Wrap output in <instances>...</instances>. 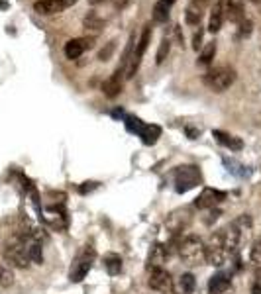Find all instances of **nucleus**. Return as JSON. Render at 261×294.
Wrapping results in <instances>:
<instances>
[{"mask_svg":"<svg viewBox=\"0 0 261 294\" xmlns=\"http://www.w3.org/2000/svg\"><path fill=\"white\" fill-rule=\"evenodd\" d=\"M124 120H126V122H124V124H126V129L132 131V133H140V129L144 128V122H142L140 118H136V116H126Z\"/></svg>","mask_w":261,"mask_h":294,"instance_id":"26","label":"nucleus"},{"mask_svg":"<svg viewBox=\"0 0 261 294\" xmlns=\"http://www.w3.org/2000/svg\"><path fill=\"white\" fill-rule=\"evenodd\" d=\"M212 135L216 137L218 143H222L224 147H228V149H232V151H240V149L243 147V141L240 139V137L230 135V133H226V131H222V129H214Z\"/></svg>","mask_w":261,"mask_h":294,"instance_id":"17","label":"nucleus"},{"mask_svg":"<svg viewBox=\"0 0 261 294\" xmlns=\"http://www.w3.org/2000/svg\"><path fill=\"white\" fill-rule=\"evenodd\" d=\"M114 47H116L114 41H110V43L106 45V49H102V51L98 53V61H108L112 57V53H114Z\"/></svg>","mask_w":261,"mask_h":294,"instance_id":"31","label":"nucleus"},{"mask_svg":"<svg viewBox=\"0 0 261 294\" xmlns=\"http://www.w3.org/2000/svg\"><path fill=\"white\" fill-rule=\"evenodd\" d=\"M153 20H155V22H159V24L167 22L169 20V6L167 4L157 2V4L153 6Z\"/></svg>","mask_w":261,"mask_h":294,"instance_id":"24","label":"nucleus"},{"mask_svg":"<svg viewBox=\"0 0 261 294\" xmlns=\"http://www.w3.org/2000/svg\"><path fill=\"white\" fill-rule=\"evenodd\" d=\"M224 18H228L234 24H240L245 18L243 12V0H226L224 2Z\"/></svg>","mask_w":261,"mask_h":294,"instance_id":"14","label":"nucleus"},{"mask_svg":"<svg viewBox=\"0 0 261 294\" xmlns=\"http://www.w3.org/2000/svg\"><path fill=\"white\" fill-rule=\"evenodd\" d=\"M205 251H206V263L212 265V267H222L226 263V259L230 257L224 249V241H222V234H214L210 236L208 243H205Z\"/></svg>","mask_w":261,"mask_h":294,"instance_id":"5","label":"nucleus"},{"mask_svg":"<svg viewBox=\"0 0 261 294\" xmlns=\"http://www.w3.org/2000/svg\"><path fill=\"white\" fill-rule=\"evenodd\" d=\"M102 26H104V22H102V20L98 18L96 14H89V16L85 18V28H87V30L91 28L93 32H98V30H100Z\"/></svg>","mask_w":261,"mask_h":294,"instance_id":"27","label":"nucleus"},{"mask_svg":"<svg viewBox=\"0 0 261 294\" xmlns=\"http://www.w3.org/2000/svg\"><path fill=\"white\" fill-rule=\"evenodd\" d=\"M138 135L142 137V141H144L146 145H153V143L161 137V128L155 126V124H144V128L140 129Z\"/></svg>","mask_w":261,"mask_h":294,"instance_id":"20","label":"nucleus"},{"mask_svg":"<svg viewBox=\"0 0 261 294\" xmlns=\"http://www.w3.org/2000/svg\"><path fill=\"white\" fill-rule=\"evenodd\" d=\"M253 4H257V6H261V0H251Z\"/></svg>","mask_w":261,"mask_h":294,"instance_id":"42","label":"nucleus"},{"mask_svg":"<svg viewBox=\"0 0 261 294\" xmlns=\"http://www.w3.org/2000/svg\"><path fill=\"white\" fill-rule=\"evenodd\" d=\"M28 245H30V238L24 236L22 232L20 234H14L12 238L6 241L4 249H2V255L4 259L14 265V267H20V269H26L32 261H30V255H28Z\"/></svg>","mask_w":261,"mask_h":294,"instance_id":"1","label":"nucleus"},{"mask_svg":"<svg viewBox=\"0 0 261 294\" xmlns=\"http://www.w3.org/2000/svg\"><path fill=\"white\" fill-rule=\"evenodd\" d=\"M128 2H130V0H114V6H116V8H124Z\"/></svg>","mask_w":261,"mask_h":294,"instance_id":"37","label":"nucleus"},{"mask_svg":"<svg viewBox=\"0 0 261 294\" xmlns=\"http://www.w3.org/2000/svg\"><path fill=\"white\" fill-rule=\"evenodd\" d=\"M28 255H30V261L32 263H37L41 265L43 263V251H41V243L36 241V239H30V245H28Z\"/></svg>","mask_w":261,"mask_h":294,"instance_id":"23","label":"nucleus"},{"mask_svg":"<svg viewBox=\"0 0 261 294\" xmlns=\"http://www.w3.org/2000/svg\"><path fill=\"white\" fill-rule=\"evenodd\" d=\"M148 284L151 290H157V292H163V294L173 292V278H171L167 269H163V267L151 269Z\"/></svg>","mask_w":261,"mask_h":294,"instance_id":"8","label":"nucleus"},{"mask_svg":"<svg viewBox=\"0 0 261 294\" xmlns=\"http://www.w3.org/2000/svg\"><path fill=\"white\" fill-rule=\"evenodd\" d=\"M169 51H171V41L169 39H163L161 41V45H159V51H157V63H163L165 59H167V55H169Z\"/></svg>","mask_w":261,"mask_h":294,"instance_id":"29","label":"nucleus"},{"mask_svg":"<svg viewBox=\"0 0 261 294\" xmlns=\"http://www.w3.org/2000/svg\"><path fill=\"white\" fill-rule=\"evenodd\" d=\"M220 234H222V241H224V249H226V253H228V255H234L236 249H238V245H240L242 232H240L234 224H230L228 228H224Z\"/></svg>","mask_w":261,"mask_h":294,"instance_id":"13","label":"nucleus"},{"mask_svg":"<svg viewBox=\"0 0 261 294\" xmlns=\"http://www.w3.org/2000/svg\"><path fill=\"white\" fill-rule=\"evenodd\" d=\"M201 183V171L194 165H185L179 167L175 171V188L177 192H186L190 188H194Z\"/></svg>","mask_w":261,"mask_h":294,"instance_id":"6","label":"nucleus"},{"mask_svg":"<svg viewBox=\"0 0 261 294\" xmlns=\"http://www.w3.org/2000/svg\"><path fill=\"white\" fill-rule=\"evenodd\" d=\"M249 261L253 263V265H261V238L253 243V247H251V251H249Z\"/></svg>","mask_w":261,"mask_h":294,"instance_id":"28","label":"nucleus"},{"mask_svg":"<svg viewBox=\"0 0 261 294\" xmlns=\"http://www.w3.org/2000/svg\"><path fill=\"white\" fill-rule=\"evenodd\" d=\"M261 267V265H259ZM255 282H257V284H261V269H259V273H257V280H255Z\"/></svg>","mask_w":261,"mask_h":294,"instance_id":"41","label":"nucleus"},{"mask_svg":"<svg viewBox=\"0 0 261 294\" xmlns=\"http://www.w3.org/2000/svg\"><path fill=\"white\" fill-rule=\"evenodd\" d=\"M194 286H197V280H194V275L190 273H183L177 278V282H173V290L177 294H192Z\"/></svg>","mask_w":261,"mask_h":294,"instance_id":"18","label":"nucleus"},{"mask_svg":"<svg viewBox=\"0 0 261 294\" xmlns=\"http://www.w3.org/2000/svg\"><path fill=\"white\" fill-rule=\"evenodd\" d=\"M149 39H151V28L146 26L144 32H142V37H140L138 43H136V49L132 51L130 59H128V65H126V71H124V79H132V77L136 75L138 67H140V63H142V57H144L146 49H148Z\"/></svg>","mask_w":261,"mask_h":294,"instance_id":"4","label":"nucleus"},{"mask_svg":"<svg viewBox=\"0 0 261 294\" xmlns=\"http://www.w3.org/2000/svg\"><path fill=\"white\" fill-rule=\"evenodd\" d=\"M122 81H124V71H122V69H116V73L102 83V92H104L108 98L118 96V94L122 92Z\"/></svg>","mask_w":261,"mask_h":294,"instance_id":"15","label":"nucleus"},{"mask_svg":"<svg viewBox=\"0 0 261 294\" xmlns=\"http://www.w3.org/2000/svg\"><path fill=\"white\" fill-rule=\"evenodd\" d=\"M94 47V37L87 36V37H75V39H69L65 43V55L67 59H79L85 51L93 49Z\"/></svg>","mask_w":261,"mask_h":294,"instance_id":"10","label":"nucleus"},{"mask_svg":"<svg viewBox=\"0 0 261 294\" xmlns=\"http://www.w3.org/2000/svg\"><path fill=\"white\" fill-rule=\"evenodd\" d=\"M98 186V183H94V181H89V183H83L79 186V192L81 194H87V192H93L94 188Z\"/></svg>","mask_w":261,"mask_h":294,"instance_id":"33","label":"nucleus"},{"mask_svg":"<svg viewBox=\"0 0 261 294\" xmlns=\"http://www.w3.org/2000/svg\"><path fill=\"white\" fill-rule=\"evenodd\" d=\"M104 269L108 271V275H118L122 271V259H120V255H114V253L106 255L104 257Z\"/></svg>","mask_w":261,"mask_h":294,"instance_id":"22","label":"nucleus"},{"mask_svg":"<svg viewBox=\"0 0 261 294\" xmlns=\"http://www.w3.org/2000/svg\"><path fill=\"white\" fill-rule=\"evenodd\" d=\"M77 0H37L34 4V10L41 16H51V14H61L69 6H73Z\"/></svg>","mask_w":261,"mask_h":294,"instance_id":"9","label":"nucleus"},{"mask_svg":"<svg viewBox=\"0 0 261 294\" xmlns=\"http://www.w3.org/2000/svg\"><path fill=\"white\" fill-rule=\"evenodd\" d=\"M251 294H261V284H253V288H251Z\"/></svg>","mask_w":261,"mask_h":294,"instance_id":"39","label":"nucleus"},{"mask_svg":"<svg viewBox=\"0 0 261 294\" xmlns=\"http://www.w3.org/2000/svg\"><path fill=\"white\" fill-rule=\"evenodd\" d=\"M224 163H226L228 167H234V169H230L234 175H238V177H243V175H245V173H242V171H240V169H245V167L240 165V163H236V161H232V159H230V161H228V159H224Z\"/></svg>","mask_w":261,"mask_h":294,"instance_id":"32","label":"nucleus"},{"mask_svg":"<svg viewBox=\"0 0 261 294\" xmlns=\"http://www.w3.org/2000/svg\"><path fill=\"white\" fill-rule=\"evenodd\" d=\"M112 116H114V118H126V116H124V110H114L112 112Z\"/></svg>","mask_w":261,"mask_h":294,"instance_id":"38","label":"nucleus"},{"mask_svg":"<svg viewBox=\"0 0 261 294\" xmlns=\"http://www.w3.org/2000/svg\"><path fill=\"white\" fill-rule=\"evenodd\" d=\"M186 133H188V137H190V139H197L201 131H197V129H192V128H186Z\"/></svg>","mask_w":261,"mask_h":294,"instance_id":"36","label":"nucleus"},{"mask_svg":"<svg viewBox=\"0 0 261 294\" xmlns=\"http://www.w3.org/2000/svg\"><path fill=\"white\" fill-rule=\"evenodd\" d=\"M214 55H216V43L212 41V43H208L205 49H203V53L199 57V63H201V65H210L212 59H214Z\"/></svg>","mask_w":261,"mask_h":294,"instance_id":"25","label":"nucleus"},{"mask_svg":"<svg viewBox=\"0 0 261 294\" xmlns=\"http://www.w3.org/2000/svg\"><path fill=\"white\" fill-rule=\"evenodd\" d=\"M208 2H210V0H194V4H199L201 8H205V6L208 4Z\"/></svg>","mask_w":261,"mask_h":294,"instance_id":"40","label":"nucleus"},{"mask_svg":"<svg viewBox=\"0 0 261 294\" xmlns=\"http://www.w3.org/2000/svg\"><path fill=\"white\" fill-rule=\"evenodd\" d=\"M224 198H226V194H224L222 190H216V188H205V190L199 194V198L194 200V206L201 208V210H208V208L218 206Z\"/></svg>","mask_w":261,"mask_h":294,"instance_id":"11","label":"nucleus"},{"mask_svg":"<svg viewBox=\"0 0 261 294\" xmlns=\"http://www.w3.org/2000/svg\"><path fill=\"white\" fill-rule=\"evenodd\" d=\"M169 261V249L165 245H153L151 253H149V267L151 269H159Z\"/></svg>","mask_w":261,"mask_h":294,"instance_id":"16","label":"nucleus"},{"mask_svg":"<svg viewBox=\"0 0 261 294\" xmlns=\"http://www.w3.org/2000/svg\"><path fill=\"white\" fill-rule=\"evenodd\" d=\"M179 255L186 265L194 267V265H203L206 263V251L205 241L197 236H188L179 243Z\"/></svg>","mask_w":261,"mask_h":294,"instance_id":"2","label":"nucleus"},{"mask_svg":"<svg viewBox=\"0 0 261 294\" xmlns=\"http://www.w3.org/2000/svg\"><path fill=\"white\" fill-rule=\"evenodd\" d=\"M232 224H234V226H236L240 232H245V230H249V228H251V218H249L247 214H242L238 220H234Z\"/></svg>","mask_w":261,"mask_h":294,"instance_id":"30","label":"nucleus"},{"mask_svg":"<svg viewBox=\"0 0 261 294\" xmlns=\"http://www.w3.org/2000/svg\"><path fill=\"white\" fill-rule=\"evenodd\" d=\"M240 34H242V36H249V34H251V22H249V20L243 18L242 22H240Z\"/></svg>","mask_w":261,"mask_h":294,"instance_id":"34","label":"nucleus"},{"mask_svg":"<svg viewBox=\"0 0 261 294\" xmlns=\"http://www.w3.org/2000/svg\"><path fill=\"white\" fill-rule=\"evenodd\" d=\"M203 34H205V32H203V30H201V28H199V32H197V34H194V39H192V41H194V43H192V47H194V49H197V51H199V47H201V45H203V43H201V41H203Z\"/></svg>","mask_w":261,"mask_h":294,"instance_id":"35","label":"nucleus"},{"mask_svg":"<svg viewBox=\"0 0 261 294\" xmlns=\"http://www.w3.org/2000/svg\"><path fill=\"white\" fill-rule=\"evenodd\" d=\"M234 81H236V71L228 65L214 67L205 75V85L214 92H224L226 89H230Z\"/></svg>","mask_w":261,"mask_h":294,"instance_id":"3","label":"nucleus"},{"mask_svg":"<svg viewBox=\"0 0 261 294\" xmlns=\"http://www.w3.org/2000/svg\"><path fill=\"white\" fill-rule=\"evenodd\" d=\"M232 292H234V286H232L230 275L218 273V275L210 276V280H208V294H232Z\"/></svg>","mask_w":261,"mask_h":294,"instance_id":"12","label":"nucleus"},{"mask_svg":"<svg viewBox=\"0 0 261 294\" xmlns=\"http://www.w3.org/2000/svg\"><path fill=\"white\" fill-rule=\"evenodd\" d=\"M201 18H203V8L199 6V4H190V6H186L185 10V20L186 24H190V26H199L201 24Z\"/></svg>","mask_w":261,"mask_h":294,"instance_id":"21","label":"nucleus"},{"mask_svg":"<svg viewBox=\"0 0 261 294\" xmlns=\"http://www.w3.org/2000/svg\"><path fill=\"white\" fill-rule=\"evenodd\" d=\"M91 2H93V4H96V2H102V0H91Z\"/></svg>","mask_w":261,"mask_h":294,"instance_id":"43","label":"nucleus"},{"mask_svg":"<svg viewBox=\"0 0 261 294\" xmlns=\"http://www.w3.org/2000/svg\"><path fill=\"white\" fill-rule=\"evenodd\" d=\"M222 24H224V2L222 0H218V2L214 4L212 12H210V20H208V32H212V34L220 32Z\"/></svg>","mask_w":261,"mask_h":294,"instance_id":"19","label":"nucleus"},{"mask_svg":"<svg viewBox=\"0 0 261 294\" xmlns=\"http://www.w3.org/2000/svg\"><path fill=\"white\" fill-rule=\"evenodd\" d=\"M93 259H94V249L91 245H87L79 255L77 259L73 261V267H71V273H69V278L73 280V282H81L87 273L91 271V267H93Z\"/></svg>","mask_w":261,"mask_h":294,"instance_id":"7","label":"nucleus"}]
</instances>
